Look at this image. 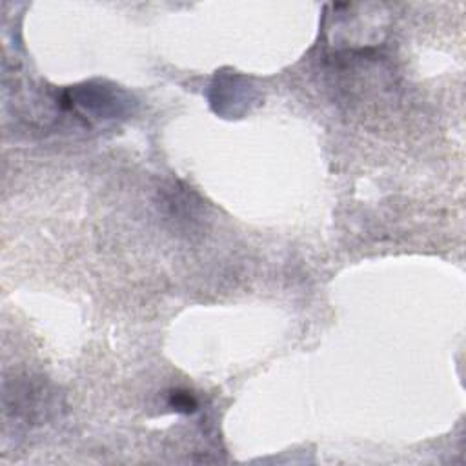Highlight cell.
<instances>
[{"label": "cell", "instance_id": "cell-1", "mask_svg": "<svg viewBox=\"0 0 466 466\" xmlns=\"http://www.w3.org/2000/svg\"><path fill=\"white\" fill-rule=\"evenodd\" d=\"M66 99L99 118H115L130 111V99L113 86L84 84L73 88Z\"/></svg>", "mask_w": 466, "mask_h": 466}, {"label": "cell", "instance_id": "cell-2", "mask_svg": "<svg viewBox=\"0 0 466 466\" xmlns=\"http://www.w3.org/2000/svg\"><path fill=\"white\" fill-rule=\"evenodd\" d=\"M170 407L175 412H182V414H194L197 410V399L190 393V392H184V390H175L170 393Z\"/></svg>", "mask_w": 466, "mask_h": 466}]
</instances>
